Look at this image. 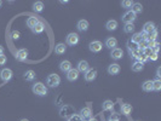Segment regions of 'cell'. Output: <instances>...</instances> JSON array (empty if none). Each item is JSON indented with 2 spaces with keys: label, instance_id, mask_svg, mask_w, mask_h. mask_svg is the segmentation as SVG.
Segmentation results:
<instances>
[{
  "label": "cell",
  "instance_id": "f6af8a7d",
  "mask_svg": "<svg viewBox=\"0 0 161 121\" xmlns=\"http://www.w3.org/2000/svg\"><path fill=\"white\" fill-rule=\"evenodd\" d=\"M109 121H119V120H110V119H109Z\"/></svg>",
  "mask_w": 161,
  "mask_h": 121
},
{
  "label": "cell",
  "instance_id": "4dcf8cb0",
  "mask_svg": "<svg viewBox=\"0 0 161 121\" xmlns=\"http://www.w3.org/2000/svg\"><path fill=\"white\" fill-rule=\"evenodd\" d=\"M124 32L127 33V34H132L135 32V24L133 23H126L125 27H124Z\"/></svg>",
  "mask_w": 161,
  "mask_h": 121
},
{
  "label": "cell",
  "instance_id": "4fadbf2b",
  "mask_svg": "<svg viewBox=\"0 0 161 121\" xmlns=\"http://www.w3.org/2000/svg\"><path fill=\"white\" fill-rule=\"evenodd\" d=\"M79 72L75 69V68H72L68 73H67V79L69 80V81H75V80L79 79Z\"/></svg>",
  "mask_w": 161,
  "mask_h": 121
},
{
  "label": "cell",
  "instance_id": "f35d334b",
  "mask_svg": "<svg viewBox=\"0 0 161 121\" xmlns=\"http://www.w3.org/2000/svg\"><path fill=\"white\" fill-rule=\"evenodd\" d=\"M148 58H149V59H152V61H156V59H157V53L153 52V53H152V55H150V56L148 57Z\"/></svg>",
  "mask_w": 161,
  "mask_h": 121
},
{
  "label": "cell",
  "instance_id": "ee69618b",
  "mask_svg": "<svg viewBox=\"0 0 161 121\" xmlns=\"http://www.w3.org/2000/svg\"><path fill=\"white\" fill-rule=\"evenodd\" d=\"M20 121H29L28 119H22V120H20Z\"/></svg>",
  "mask_w": 161,
  "mask_h": 121
},
{
  "label": "cell",
  "instance_id": "d4e9b609",
  "mask_svg": "<svg viewBox=\"0 0 161 121\" xmlns=\"http://www.w3.org/2000/svg\"><path fill=\"white\" fill-rule=\"evenodd\" d=\"M39 22L40 21L38 20V17H29L28 20H27V27H29L30 29H33Z\"/></svg>",
  "mask_w": 161,
  "mask_h": 121
},
{
  "label": "cell",
  "instance_id": "8d00e7d4",
  "mask_svg": "<svg viewBox=\"0 0 161 121\" xmlns=\"http://www.w3.org/2000/svg\"><path fill=\"white\" fill-rule=\"evenodd\" d=\"M69 121H81V119H80V116L79 115H73V116H70L69 117Z\"/></svg>",
  "mask_w": 161,
  "mask_h": 121
},
{
  "label": "cell",
  "instance_id": "3957f363",
  "mask_svg": "<svg viewBox=\"0 0 161 121\" xmlns=\"http://www.w3.org/2000/svg\"><path fill=\"white\" fill-rule=\"evenodd\" d=\"M65 43L69 46H75L79 43V35L76 33H69L65 38Z\"/></svg>",
  "mask_w": 161,
  "mask_h": 121
},
{
  "label": "cell",
  "instance_id": "7c38bea8",
  "mask_svg": "<svg viewBox=\"0 0 161 121\" xmlns=\"http://www.w3.org/2000/svg\"><path fill=\"white\" fill-rule=\"evenodd\" d=\"M120 70H121V68H120V64H117V63H112L108 67V73L110 75H117L120 73Z\"/></svg>",
  "mask_w": 161,
  "mask_h": 121
},
{
  "label": "cell",
  "instance_id": "cb8c5ba5",
  "mask_svg": "<svg viewBox=\"0 0 161 121\" xmlns=\"http://www.w3.org/2000/svg\"><path fill=\"white\" fill-rule=\"evenodd\" d=\"M131 112H132V105H131V104H128V103L121 104V113H123L124 115H130Z\"/></svg>",
  "mask_w": 161,
  "mask_h": 121
},
{
  "label": "cell",
  "instance_id": "d590c367",
  "mask_svg": "<svg viewBox=\"0 0 161 121\" xmlns=\"http://www.w3.org/2000/svg\"><path fill=\"white\" fill-rule=\"evenodd\" d=\"M6 62H7L6 56H5V55H0V65H4V64H6Z\"/></svg>",
  "mask_w": 161,
  "mask_h": 121
},
{
  "label": "cell",
  "instance_id": "83f0119b",
  "mask_svg": "<svg viewBox=\"0 0 161 121\" xmlns=\"http://www.w3.org/2000/svg\"><path fill=\"white\" fill-rule=\"evenodd\" d=\"M24 79H25V81H33V80L35 79V72L34 70H27L24 73Z\"/></svg>",
  "mask_w": 161,
  "mask_h": 121
},
{
  "label": "cell",
  "instance_id": "60d3db41",
  "mask_svg": "<svg viewBox=\"0 0 161 121\" xmlns=\"http://www.w3.org/2000/svg\"><path fill=\"white\" fill-rule=\"evenodd\" d=\"M110 120H119V117H117V115H116V114H112Z\"/></svg>",
  "mask_w": 161,
  "mask_h": 121
},
{
  "label": "cell",
  "instance_id": "4316f807",
  "mask_svg": "<svg viewBox=\"0 0 161 121\" xmlns=\"http://www.w3.org/2000/svg\"><path fill=\"white\" fill-rule=\"evenodd\" d=\"M131 41L132 43H135V44H141L142 41H143V38H142V33H135L132 35V38H131Z\"/></svg>",
  "mask_w": 161,
  "mask_h": 121
},
{
  "label": "cell",
  "instance_id": "f546056e",
  "mask_svg": "<svg viewBox=\"0 0 161 121\" xmlns=\"http://www.w3.org/2000/svg\"><path fill=\"white\" fill-rule=\"evenodd\" d=\"M33 10H34L35 12H38V13L43 12V10H44V4H43L41 1H35V3L33 4Z\"/></svg>",
  "mask_w": 161,
  "mask_h": 121
},
{
  "label": "cell",
  "instance_id": "d6a6232c",
  "mask_svg": "<svg viewBox=\"0 0 161 121\" xmlns=\"http://www.w3.org/2000/svg\"><path fill=\"white\" fill-rule=\"evenodd\" d=\"M127 47H128L130 52H133V51H137V50H139L138 45H137V44H135V43H132L131 40H128V41H127Z\"/></svg>",
  "mask_w": 161,
  "mask_h": 121
},
{
  "label": "cell",
  "instance_id": "ffe728a7",
  "mask_svg": "<svg viewBox=\"0 0 161 121\" xmlns=\"http://www.w3.org/2000/svg\"><path fill=\"white\" fill-rule=\"evenodd\" d=\"M142 90L144 92H152L153 91V80H146L142 84Z\"/></svg>",
  "mask_w": 161,
  "mask_h": 121
},
{
  "label": "cell",
  "instance_id": "30bf717a",
  "mask_svg": "<svg viewBox=\"0 0 161 121\" xmlns=\"http://www.w3.org/2000/svg\"><path fill=\"white\" fill-rule=\"evenodd\" d=\"M123 56H124V51H123L121 49H119V47L113 49V50H112V52H110V57H112L113 59H115V61L121 59V58H123Z\"/></svg>",
  "mask_w": 161,
  "mask_h": 121
},
{
  "label": "cell",
  "instance_id": "5bb4252c",
  "mask_svg": "<svg viewBox=\"0 0 161 121\" xmlns=\"http://www.w3.org/2000/svg\"><path fill=\"white\" fill-rule=\"evenodd\" d=\"M154 30H156V28H155V24L153 22H146L144 24V27H143V33L148 34V35L152 34Z\"/></svg>",
  "mask_w": 161,
  "mask_h": 121
},
{
  "label": "cell",
  "instance_id": "603a6c76",
  "mask_svg": "<svg viewBox=\"0 0 161 121\" xmlns=\"http://www.w3.org/2000/svg\"><path fill=\"white\" fill-rule=\"evenodd\" d=\"M143 69H144V64H143L142 62H139V61H136L135 63L132 64V70H133V72L138 73V72H142Z\"/></svg>",
  "mask_w": 161,
  "mask_h": 121
},
{
  "label": "cell",
  "instance_id": "6da1fadb",
  "mask_svg": "<svg viewBox=\"0 0 161 121\" xmlns=\"http://www.w3.org/2000/svg\"><path fill=\"white\" fill-rule=\"evenodd\" d=\"M32 91L35 93V95L40 96V97H44V96L47 95V87L43 83H35L32 86Z\"/></svg>",
  "mask_w": 161,
  "mask_h": 121
},
{
  "label": "cell",
  "instance_id": "ac0fdd59",
  "mask_svg": "<svg viewBox=\"0 0 161 121\" xmlns=\"http://www.w3.org/2000/svg\"><path fill=\"white\" fill-rule=\"evenodd\" d=\"M65 51H67V46L63 43H58L55 46V53H56V55H64Z\"/></svg>",
  "mask_w": 161,
  "mask_h": 121
},
{
  "label": "cell",
  "instance_id": "bcb514c9",
  "mask_svg": "<svg viewBox=\"0 0 161 121\" xmlns=\"http://www.w3.org/2000/svg\"><path fill=\"white\" fill-rule=\"evenodd\" d=\"M1 5H3V3H1V1H0V7H1Z\"/></svg>",
  "mask_w": 161,
  "mask_h": 121
},
{
  "label": "cell",
  "instance_id": "e575fe53",
  "mask_svg": "<svg viewBox=\"0 0 161 121\" xmlns=\"http://www.w3.org/2000/svg\"><path fill=\"white\" fill-rule=\"evenodd\" d=\"M133 5V3L131 1V0H124V1H121V6L124 9H131Z\"/></svg>",
  "mask_w": 161,
  "mask_h": 121
},
{
  "label": "cell",
  "instance_id": "277c9868",
  "mask_svg": "<svg viewBox=\"0 0 161 121\" xmlns=\"http://www.w3.org/2000/svg\"><path fill=\"white\" fill-rule=\"evenodd\" d=\"M12 76H13V73L9 68H5V69H3L1 72H0V79H1L3 83H9L12 79Z\"/></svg>",
  "mask_w": 161,
  "mask_h": 121
},
{
  "label": "cell",
  "instance_id": "74e56055",
  "mask_svg": "<svg viewBox=\"0 0 161 121\" xmlns=\"http://www.w3.org/2000/svg\"><path fill=\"white\" fill-rule=\"evenodd\" d=\"M12 39L13 40H18L20 39V32H12Z\"/></svg>",
  "mask_w": 161,
  "mask_h": 121
},
{
  "label": "cell",
  "instance_id": "7a4b0ae2",
  "mask_svg": "<svg viewBox=\"0 0 161 121\" xmlns=\"http://www.w3.org/2000/svg\"><path fill=\"white\" fill-rule=\"evenodd\" d=\"M46 84L50 87H58L61 84V78L57 74H50L46 79Z\"/></svg>",
  "mask_w": 161,
  "mask_h": 121
},
{
  "label": "cell",
  "instance_id": "d6986e66",
  "mask_svg": "<svg viewBox=\"0 0 161 121\" xmlns=\"http://www.w3.org/2000/svg\"><path fill=\"white\" fill-rule=\"evenodd\" d=\"M116 45H117V40L115 38H113V36H110V38H108V39L105 40V46L108 47V49H110V50L115 49Z\"/></svg>",
  "mask_w": 161,
  "mask_h": 121
},
{
  "label": "cell",
  "instance_id": "52a82bcc",
  "mask_svg": "<svg viewBox=\"0 0 161 121\" xmlns=\"http://www.w3.org/2000/svg\"><path fill=\"white\" fill-rule=\"evenodd\" d=\"M15 57H16L17 61L24 62L27 58H28V50H25V49H20V50H17Z\"/></svg>",
  "mask_w": 161,
  "mask_h": 121
},
{
  "label": "cell",
  "instance_id": "7bdbcfd3",
  "mask_svg": "<svg viewBox=\"0 0 161 121\" xmlns=\"http://www.w3.org/2000/svg\"><path fill=\"white\" fill-rule=\"evenodd\" d=\"M88 121H97V120H96V119H93V117H91V119H90Z\"/></svg>",
  "mask_w": 161,
  "mask_h": 121
},
{
  "label": "cell",
  "instance_id": "ab89813d",
  "mask_svg": "<svg viewBox=\"0 0 161 121\" xmlns=\"http://www.w3.org/2000/svg\"><path fill=\"white\" fill-rule=\"evenodd\" d=\"M156 76H157V79L161 78V68H160V67H159L157 70H156Z\"/></svg>",
  "mask_w": 161,
  "mask_h": 121
},
{
  "label": "cell",
  "instance_id": "1f68e13d",
  "mask_svg": "<svg viewBox=\"0 0 161 121\" xmlns=\"http://www.w3.org/2000/svg\"><path fill=\"white\" fill-rule=\"evenodd\" d=\"M161 90V80L155 79L153 80V91H160Z\"/></svg>",
  "mask_w": 161,
  "mask_h": 121
},
{
  "label": "cell",
  "instance_id": "f1b7e54d",
  "mask_svg": "<svg viewBox=\"0 0 161 121\" xmlns=\"http://www.w3.org/2000/svg\"><path fill=\"white\" fill-rule=\"evenodd\" d=\"M102 108H103L104 112H107V110H113L114 103H113L112 101H105V102H103V104H102Z\"/></svg>",
  "mask_w": 161,
  "mask_h": 121
},
{
  "label": "cell",
  "instance_id": "5b68a950",
  "mask_svg": "<svg viewBox=\"0 0 161 121\" xmlns=\"http://www.w3.org/2000/svg\"><path fill=\"white\" fill-rule=\"evenodd\" d=\"M88 49H90V51H91V52L97 53V52L102 51V49H103V44H102L101 41H98V40H93V41H91V43H90Z\"/></svg>",
  "mask_w": 161,
  "mask_h": 121
},
{
  "label": "cell",
  "instance_id": "9c48e42d",
  "mask_svg": "<svg viewBox=\"0 0 161 121\" xmlns=\"http://www.w3.org/2000/svg\"><path fill=\"white\" fill-rule=\"evenodd\" d=\"M61 115L64 116V117H70L74 115V109H73V107L72 105H64L63 108L61 109Z\"/></svg>",
  "mask_w": 161,
  "mask_h": 121
},
{
  "label": "cell",
  "instance_id": "484cf974",
  "mask_svg": "<svg viewBox=\"0 0 161 121\" xmlns=\"http://www.w3.org/2000/svg\"><path fill=\"white\" fill-rule=\"evenodd\" d=\"M132 10V12L133 13H136V15H138V13H142V11H143V6H142V4H139V3H133V5H132V7H131Z\"/></svg>",
  "mask_w": 161,
  "mask_h": 121
},
{
  "label": "cell",
  "instance_id": "8992f818",
  "mask_svg": "<svg viewBox=\"0 0 161 121\" xmlns=\"http://www.w3.org/2000/svg\"><path fill=\"white\" fill-rule=\"evenodd\" d=\"M121 18H123V21H124L125 24H126V23H133V22L136 21V18H137V15H136V13H133V12L130 10V11L125 12V15H124Z\"/></svg>",
  "mask_w": 161,
  "mask_h": 121
},
{
  "label": "cell",
  "instance_id": "b9f144b4",
  "mask_svg": "<svg viewBox=\"0 0 161 121\" xmlns=\"http://www.w3.org/2000/svg\"><path fill=\"white\" fill-rule=\"evenodd\" d=\"M0 55H4V47L0 45Z\"/></svg>",
  "mask_w": 161,
  "mask_h": 121
},
{
  "label": "cell",
  "instance_id": "9a60e30c",
  "mask_svg": "<svg viewBox=\"0 0 161 121\" xmlns=\"http://www.w3.org/2000/svg\"><path fill=\"white\" fill-rule=\"evenodd\" d=\"M88 25L90 24H88V22L86 20H80L78 22V24H76V28H78L79 32H86L88 29Z\"/></svg>",
  "mask_w": 161,
  "mask_h": 121
},
{
  "label": "cell",
  "instance_id": "8fae6325",
  "mask_svg": "<svg viewBox=\"0 0 161 121\" xmlns=\"http://www.w3.org/2000/svg\"><path fill=\"white\" fill-rule=\"evenodd\" d=\"M90 69V65H88V62L87 61H80L79 63H78V68H76V70L79 72V73H86L87 70Z\"/></svg>",
  "mask_w": 161,
  "mask_h": 121
},
{
  "label": "cell",
  "instance_id": "e0dca14e",
  "mask_svg": "<svg viewBox=\"0 0 161 121\" xmlns=\"http://www.w3.org/2000/svg\"><path fill=\"white\" fill-rule=\"evenodd\" d=\"M72 68H73V67H72V63H70L69 61H62V62L59 63V69H61L63 73H68Z\"/></svg>",
  "mask_w": 161,
  "mask_h": 121
},
{
  "label": "cell",
  "instance_id": "ba28073f",
  "mask_svg": "<svg viewBox=\"0 0 161 121\" xmlns=\"http://www.w3.org/2000/svg\"><path fill=\"white\" fill-rule=\"evenodd\" d=\"M85 80L86 81H88V83H91V81H93V80H96V78H97V69H95V68H90L86 73H85Z\"/></svg>",
  "mask_w": 161,
  "mask_h": 121
},
{
  "label": "cell",
  "instance_id": "7402d4cb",
  "mask_svg": "<svg viewBox=\"0 0 161 121\" xmlns=\"http://www.w3.org/2000/svg\"><path fill=\"white\" fill-rule=\"evenodd\" d=\"M44 29H45V25H44V23L43 22H39L34 28L32 29V32L34 33V34H41L43 32H44Z\"/></svg>",
  "mask_w": 161,
  "mask_h": 121
},
{
  "label": "cell",
  "instance_id": "44dd1931",
  "mask_svg": "<svg viewBox=\"0 0 161 121\" xmlns=\"http://www.w3.org/2000/svg\"><path fill=\"white\" fill-rule=\"evenodd\" d=\"M105 28L108 29L109 32L116 30V28H117V22H116L115 20H110V21H108V22H107V24H105Z\"/></svg>",
  "mask_w": 161,
  "mask_h": 121
},
{
  "label": "cell",
  "instance_id": "836d02e7",
  "mask_svg": "<svg viewBox=\"0 0 161 121\" xmlns=\"http://www.w3.org/2000/svg\"><path fill=\"white\" fill-rule=\"evenodd\" d=\"M142 55L143 56H145V57H149L150 55H152V53H153V50L150 49V47H148V46H145L144 49H142Z\"/></svg>",
  "mask_w": 161,
  "mask_h": 121
},
{
  "label": "cell",
  "instance_id": "2e32d148",
  "mask_svg": "<svg viewBox=\"0 0 161 121\" xmlns=\"http://www.w3.org/2000/svg\"><path fill=\"white\" fill-rule=\"evenodd\" d=\"M91 109L88 108V107H87V108H84V109H81V110H80V119H81V120H90L91 119Z\"/></svg>",
  "mask_w": 161,
  "mask_h": 121
}]
</instances>
